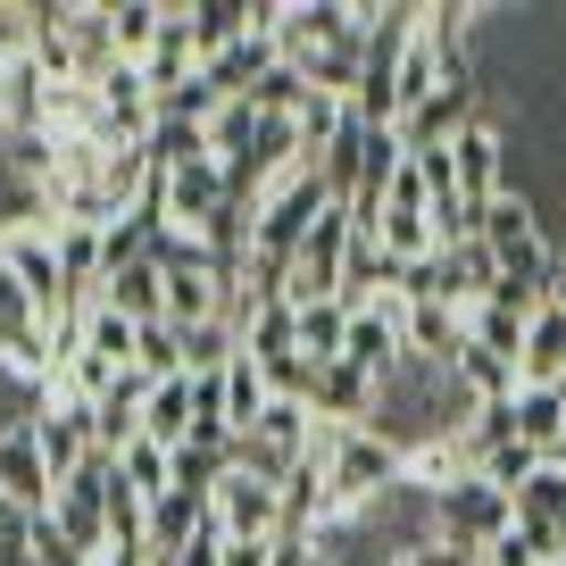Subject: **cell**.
I'll return each mask as SVG.
<instances>
[{
	"label": "cell",
	"mask_w": 566,
	"mask_h": 566,
	"mask_svg": "<svg viewBox=\"0 0 566 566\" xmlns=\"http://www.w3.org/2000/svg\"><path fill=\"white\" fill-rule=\"evenodd\" d=\"M483 250H492L500 283H516V292H533V301H542V283H549V266H558V250H549L542 209H533L525 184H516V192H500L492 209H483Z\"/></svg>",
	"instance_id": "cell-1"
},
{
	"label": "cell",
	"mask_w": 566,
	"mask_h": 566,
	"mask_svg": "<svg viewBox=\"0 0 566 566\" xmlns=\"http://www.w3.org/2000/svg\"><path fill=\"white\" fill-rule=\"evenodd\" d=\"M325 209H342V200H334V184H325L317 167L283 176L275 192L259 200V217H250V250H266V259H292V250L308 242V226H317Z\"/></svg>",
	"instance_id": "cell-2"
},
{
	"label": "cell",
	"mask_w": 566,
	"mask_h": 566,
	"mask_svg": "<svg viewBox=\"0 0 566 566\" xmlns=\"http://www.w3.org/2000/svg\"><path fill=\"white\" fill-rule=\"evenodd\" d=\"M59 226H34V233H0V266L18 275V292L34 301V317L51 325H75V301H67V275H59V242H51Z\"/></svg>",
	"instance_id": "cell-3"
},
{
	"label": "cell",
	"mask_w": 566,
	"mask_h": 566,
	"mask_svg": "<svg viewBox=\"0 0 566 566\" xmlns=\"http://www.w3.org/2000/svg\"><path fill=\"white\" fill-rule=\"evenodd\" d=\"M433 516H442V542H450V549L483 558V549H492L500 533L516 525V500L500 492V483H483V475H459L442 500H433Z\"/></svg>",
	"instance_id": "cell-4"
},
{
	"label": "cell",
	"mask_w": 566,
	"mask_h": 566,
	"mask_svg": "<svg viewBox=\"0 0 566 566\" xmlns=\"http://www.w3.org/2000/svg\"><path fill=\"white\" fill-rule=\"evenodd\" d=\"M209 525H217V542H283V483L233 467L209 492Z\"/></svg>",
	"instance_id": "cell-5"
},
{
	"label": "cell",
	"mask_w": 566,
	"mask_h": 566,
	"mask_svg": "<svg viewBox=\"0 0 566 566\" xmlns=\"http://www.w3.org/2000/svg\"><path fill=\"white\" fill-rule=\"evenodd\" d=\"M450 176H459V200L467 209H492L500 192H509V142H500V125L492 117H475L459 142H450Z\"/></svg>",
	"instance_id": "cell-6"
},
{
	"label": "cell",
	"mask_w": 566,
	"mask_h": 566,
	"mask_svg": "<svg viewBox=\"0 0 566 566\" xmlns=\"http://www.w3.org/2000/svg\"><path fill=\"white\" fill-rule=\"evenodd\" d=\"M0 492L18 500L25 516H51L59 483H51V459H42L34 433H0Z\"/></svg>",
	"instance_id": "cell-7"
},
{
	"label": "cell",
	"mask_w": 566,
	"mask_h": 566,
	"mask_svg": "<svg viewBox=\"0 0 566 566\" xmlns=\"http://www.w3.org/2000/svg\"><path fill=\"white\" fill-rule=\"evenodd\" d=\"M375 400H384V384H375V375H358V367H317V391H308V408H317L325 424H358V433H367L375 424Z\"/></svg>",
	"instance_id": "cell-8"
},
{
	"label": "cell",
	"mask_w": 566,
	"mask_h": 566,
	"mask_svg": "<svg viewBox=\"0 0 566 566\" xmlns=\"http://www.w3.org/2000/svg\"><path fill=\"white\" fill-rule=\"evenodd\" d=\"M467 125H475V92H433L424 108L400 117V142H408V159H424V150H450Z\"/></svg>",
	"instance_id": "cell-9"
},
{
	"label": "cell",
	"mask_w": 566,
	"mask_h": 566,
	"mask_svg": "<svg viewBox=\"0 0 566 566\" xmlns=\"http://www.w3.org/2000/svg\"><path fill=\"white\" fill-rule=\"evenodd\" d=\"M525 384H566V301H542L516 350V391Z\"/></svg>",
	"instance_id": "cell-10"
},
{
	"label": "cell",
	"mask_w": 566,
	"mask_h": 566,
	"mask_svg": "<svg viewBox=\"0 0 566 566\" xmlns=\"http://www.w3.org/2000/svg\"><path fill=\"white\" fill-rule=\"evenodd\" d=\"M142 75H150V101H167V92H184L200 75V42H192V18L184 9H167L159 42H150V59H142Z\"/></svg>",
	"instance_id": "cell-11"
},
{
	"label": "cell",
	"mask_w": 566,
	"mask_h": 566,
	"mask_svg": "<svg viewBox=\"0 0 566 566\" xmlns=\"http://www.w3.org/2000/svg\"><path fill=\"white\" fill-rule=\"evenodd\" d=\"M101 301L117 308V317H134V325H167V266H159V259L117 266V275L101 283Z\"/></svg>",
	"instance_id": "cell-12"
},
{
	"label": "cell",
	"mask_w": 566,
	"mask_h": 566,
	"mask_svg": "<svg viewBox=\"0 0 566 566\" xmlns=\"http://www.w3.org/2000/svg\"><path fill=\"white\" fill-rule=\"evenodd\" d=\"M459 342H467V325H459L450 301H408V358H417V367H450Z\"/></svg>",
	"instance_id": "cell-13"
},
{
	"label": "cell",
	"mask_w": 566,
	"mask_h": 566,
	"mask_svg": "<svg viewBox=\"0 0 566 566\" xmlns=\"http://www.w3.org/2000/svg\"><path fill=\"white\" fill-rule=\"evenodd\" d=\"M516 442L566 459V384H525L516 391Z\"/></svg>",
	"instance_id": "cell-14"
},
{
	"label": "cell",
	"mask_w": 566,
	"mask_h": 566,
	"mask_svg": "<svg viewBox=\"0 0 566 566\" xmlns=\"http://www.w3.org/2000/svg\"><path fill=\"white\" fill-rule=\"evenodd\" d=\"M233 334H242V350L259 358V367H275V358H301V308H292V301H266V308H250Z\"/></svg>",
	"instance_id": "cell-15"
},
{
	"label": "cell",
	"mask_w": 566,
	"mask_h": 566,
	"mask_svg": "<svg viewBox=\"0 0 566 566\" xmlns=\"http://www.w3.org/2000/svg\"><path fill=\"white\" fill-rule=\"evenodd\" d=\"M75 342H84L92 358H108V367H134L142 325H134V317H117L108 301H84V308H75Z\"/></svg>",
	"instance_id": "cell-16"
},
{
	"label": "cell",
	"mask_w": 566,
	"mask_h": 566,
	"mask_svg": "<svg viewBox=\"0 0 566 566\" xmlns=\"http://www.w3.org/2000/svg\"><path fill=\"white\" fill-rule=\"evenodd\" d=\"M142 433H150L159 450H184V442H192V375L150 384V400H142Z\"/></svg>",
	"instance_id": "cell-17"
},
{
	"label": "cell",
	"mask_w": 566,
	"mask_h": 566,
	"mask_svg": "<svg viewBox=\"0 0 566 566\" xmlns=\"http://www.w3.org/2000/svg\"><path fill=\"white\" fill-rule=\"evenodd\" d=\"M459 325H467V342H475V350H492V358H509V367H516V350H525V325H533V308H516V301H475Z\"/></svg>",
	"instance_id": "cell-18"
},
{
	"label": "cell",
	"mask_w": 566,
	"mask_h": 566,
	"mask_svg": "<svg viewBox=\"0 0 566 566\" xmlns=\"http://www.w3.org/2000/svg\"><path fill=\"white\" fill-rule=\"evenodd\" d=\"M159 25H167V0H117V9H108L117 67H142V59H150V42H159Z\"/></svg>",
	"instance_id": "cell-19"
},
{
	"label": "cell",
	"mask_w": 566,
	"mask_h": 566,
	"mask_svg": "<svg viewBox=\"0 0 566 566\" xmlns=\"http://www.w3.org/2000/svg\"><path fill=\"white\" fill-rule=\"evenodd\" d=\"M167 459H176V492H200V500H209L217 483L242 467V442H184V450H167Z\"/></svg>",
	"instance_id": "cell-20"
},
{
	"label": "cell",
	"mask_w": 566,
	"mask_h": 566,
	"mask_svg": "<svg viewBox=\"0 0 566 566\" xmlns=\"http://www.w3.org/2000/svg\"><path fill=\"white\" fill-rule=\"evenodd\" d=\"M342 342H350V308H342V301L301 308V358H308V367H334Z\"/></svg>",
	"instance_id": "cell-21"
},
{
	"label": "cell",
	"mask_w": 566,
	"mask_h": 566,
	"mask_svg": "<svg viewBox=\"0 0 566 566\" xmlns=\"http://www.w3.org/2000/svg\"><path fill=\"white\" fill-rule=\"evenodd\" d=\"M117 475L134 483L142 500H159V492H176V459H167V450L150 442V433H142V442H125V450H117Z\"/></svg>",
	"instance_id": "cell-22"
},
{
	"label": "cell",
	"mask_w": 566,
	"mask_h": 566,
	"mask_svg": "<svg viewBox=\"0 0 566 566\" xmlns=\"http://www.w3.org/2000/svg\"><path fill=\"white\" fill-rule=\"evenodd\" d=\"M292 125H301V150H308V167H317L325 150H334V134L350 125V101H334V92H308V101H301V117H292Z\"/></svg>",
	"instance_id": "cell-23"
},
{
	"label": "cell",
	"mask_w": 566,
	"mask_h": 566,
	"mask_svg": "<svg viewBox=\"0 0 566 566\" xmlns=\"http://www.w3.org/2000/svg\"><path fill=\"white\" fill-rule=\"evenodd\" d=\"M542 467H549V450H533V442H500V450H492V459H483V467H475V475H483V483H500V492H509V500H516V492H525V483H533V475H542Z\"/></svg>",
	"instance_id": "cell-24"
},
{
	"label": "cell",
	"mask_w": 566,
	"mask_h": 566,
	"mask_svg": "<svg viewBox=\"0 0 566 566\" xmlns=\"http://www.w3.org/2000/svg\"><path fill=\"white\" fill-rule=\"evenodd\" d=\"M516 516H533V525H566V459H549L542 475L516 492Z\"/></svg>",
	"instance_id": "cell-25"
},
{
	"label": "cell",
	"mask_w": 566,
	"mask_h": 566,
	"mask_svg": "<svg viewBox=\"0 0 566 566\" xmlns=\"http://www.w3.org/2000/svg\"><path fill=\"white\" fill-rule=\"evenodd\" d=\"M134 375H150V384H167V375H184V334H176V325H142Z\"/></svg>",
	"instance_id": "cell-26"
},
{
	"label": "cell",
	"mask_w": 566,
	"mask_h": 566,
	"mask_svg": "<svg viewBox=\"0 0 566 566\" xmlns=\"http://www.w3.org/2000/svg\"><path fill=\"white\" fill-rule=\"evenodd\" d=\"M475 566H542V558H533V549H525V542H516V525H509V533H500V542H492V549H483V558H475Z\"/></svg>",
	"instance_id": "cell-27"
},
{
	"label": "cell",
	"mask_w": 566,
	"mask_h": 566,
	"mask_svg": "<svg viewBox=\"0 0 566 566\" xmlns=\"http://www.w3.org/2000/svg\"><path fill=\"white\" fill-rule=\"evenodd\" d=\"M217 558H226V566H275V542H226Z\"/></svg>",
	"instance_id": "cell-28"
}]
</instances>
